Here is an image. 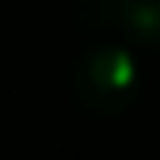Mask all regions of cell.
I'll use <instances>...</instances> for the list:
<instances>
[{"mask_svg":"<svg viewBox=\"0 0 160 160\" xmlns=\"http://www.w3.org/2000/svg\"><path fill=\"white\" fill-rule=\"evenodd\" d=\"M70 87L84 112L101 118H118L136 104L143 91V73L125 45L98 42L77 56L70 70Z\"/></svg>","mask_w":160,"mask_h":160,"instance_id":"cell-1","label":"cell"},{"mask_svg":"<svg viewBox=\"0 0 160 160\" xmlns=\"http://www.w3.org/2000/svg\"><path fill=\"white\" fill-rule=\"evenodd\" d=\"M73 21L87 32L160 49V0H77Z\"/></svg>","mask_w":160,"mask_h":160,"instance_id":"cell-2","label":"cell"}]
</instances>
